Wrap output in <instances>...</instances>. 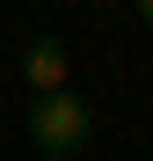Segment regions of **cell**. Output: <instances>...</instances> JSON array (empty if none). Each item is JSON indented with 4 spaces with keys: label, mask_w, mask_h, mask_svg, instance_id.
<instances>
[{
    "label": "cell",
    "mask_w": 153,
    "mask_h": 161,
    "mask_svg": "<svg viewBox=\"0 0 153 161\" xmlns=\"http://www.w3.org/2000/svg\"><path fill=\"white\" fill-rule=\"evenodd\" d=\"M29 139H37V154L51 161V154H80L88 139H95V110L73 88H59V95H29Z\"/></svg>",
    "instance_id": "6da1fadb"
},
{
    "label": "cell",
    "mask_w": 153,
    "mask_h": 161,
    "mask_svg": "<svg viewBox=\"0 0 153 161\" xmlns=\"http://www.w3.org/2000/svg\"><path fill=\"white\" fill-rule=\"evenodd\" d=\"M22 80H29V95H59L66 80H73L66 44L59 37H29V44H22Z\"/></svg>",
    "instance_id": "7a4b0ae2"
},
{
    "label": "cell",
    "mask_w": 153,
    "mask_h": 161,
    "mask_svg": "<svg viewBox=\"0 0 153 161\" xmlns=\"http://www.w3.org/2000/svg\"><path fill=\"white\" fill-rule=\"evenodd\" d=\"M139 8H146V22H153V0H139Z\"/></svg>",
    "instance_id": "3957f363"
},
{
    "label": "cell",
    "mask_w": 153,
    "mask_h": 161,
    "mask_svg": "<svg viewBox=\"0 0 153 161\" xmlns=\"http://www.w3.org/2000/svg\"><path fill=\"white\" fill-rule=\"evenodd\" d=\"M29 161H44V154H29Z\"/></svg>",
    "instance_id": "277c9868"
}]
</instances>
